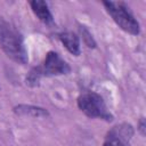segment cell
<instances>
[{
    "label": "cell",
    "instance_id": "obj_1",
    "mask_svg": "<svg viewBox=\"0 0 146 146\" xmlns=\"http://www.w3.org/2000/svg\"><path fill=\"white\" fill-rule=\"evenodd\" d=\"M0 48L14 62L19 64L27 62V52L22 35L2 18H0Z\"/></svg>",
    "mask_w": 146,
    "mask_h": 146
},
{
    "label": "cell",
    "instance_id": "obj_2",
    "mask_svg": "<svg viewBox=\"0 0 146 146\" xmlns=\"http://www.w3.org/2000/svg\"><path fill=\"white\" fill-rule=\"evenodd\" d=\"M104 7L106 8L110 16L113 18V21L121 27L123 31L137 35L140 32L139 23L137 19L132 16V14L128 10L127 6L122 2H114V1H104Z\"/></svg>",
    "mask_w": 146,
    "mask_h": 146
},
{
    "label": "cell",
    "instance_id": "obj_3",
    "mask_svg": "<svg viewBox=\"0 0 146 146\" xmlns=\"http://www.w3.org/2000/svg\"><path fill=\"white\" fill-rule=\"evenodd\" d=\"M78 106L89 117H99L106 121L113 119L103 97L96 92H84L80 95L78 98Z\"/></svg>",
    "mask_w": 146,
    "mask_h": 146
},
{
    "label": "cell",
    "instance_id": "obj_4",
    "mask_svg": "<svg viewBox=\"0 0 146 146\" xmlns=\"http://www.w3.org/2000/svg\"><path fill=\"white\" fill-rule=\"evenodd\" d=\"M41 68L43 75H63L71 72L70 65L55 51L47 52Z\"/></svg>",
    "mask_w": 146,
    "mask_h": 146
},
{
    "label": "cell",
    "instance_id": "obj_5",
    "mask_svg": "<svg viewBox=\"0 0 146 146\" xmlns=\"http://www.w3.org/2000/svg\"><path fill=\"white\" fill-rule=\"evenodd\" d=\"M132 133H133L132 127L130 124L123 123V124L114 127L108 132V135L106 137V141H111L119 146H127Z\"/></svg>",
    "mask_w": 146,
    "mask_h": 146
},
{
    "label": "cell",
    "instance_id": "obj_6",
    "mask_svg": "<svg viewBox=\"0 0 146 146\" xmlns=\"http://www.w3.org/2000/svg\"><path fill=\"white\" fill-rule=\"evenodd\" d=\"M58 38H59L60 42L64 44V47L67 49L68 52H71L74 56H79L80 55V52H81L80 40H79V36L75 33L70 32V31L62 32Z\"/></svg>",
    "mask_w": 146,
    "mask_h": 146
},
{
    "label": "cell",
    "instance_id": "obj_7",
    "mask_svg": "<svg viewBox=\"0 0 146 146\" xmlns=\"http://www.w3.org/2000/svg\"><path fill=\"white\" fill-rule=\"evenodd\" d=\"M14 112L18 115L23 116H32V117H47L49 116V112L39 106H33V105H25V104H19L14 107Z\"/></svg>",
    "mask_w": 146,
    "mask_h": 146
},
{
    "label": "cell",
    "instance_id": "obj_8",
    "mask_svg": "<svg viewBox=\"0 0 146 146\" xmlns=\"http://www.w3.org/2000/svg\"><path fill=\"white\" fill-rule=\"evenodd\" d=\"M30 6H31L33 13L35 14V16L42 23L50 24L52 22V15L49 10L47 2H44L42 0H34V1H30Z\"/></svg>",
    "mask_w": 146,
    "mask_h": 146
},
{
    "label": "cell",
    "instance_id": "obj_9",
    "mask_svg": "<svg viewBox=\"0 0 146 146\" xmlns=\"http://www.w3.org/2000/svg\"><path fill=\"white\" fill-rule=\"evenodd\" d=\"M42 75H43V72H42L41 66L33 67L26 76V84H29L30 87L39 86V82H40V79H41Z\"/></svg>",
    "mask_w": 146,
    "mask_h": 146
},
{
    "label": "cell",
    "instance_id": "obj_10",
    "mask_svg": "<svg viewBox=\"0 0 146 146\" xmlns=\"http://www.w3.org/2000/svg\"><path fill=\"white\" fill-rule=\"evenodd\" d=\"M79 31H80V34L82 36V40L84 41V43L87 44V47L95 48L96 47V41L92 38V34L90 33V31L86 26H83V25H80L79 26Z\"/></svg>",
    "mask_w": 146,
    "mask_h": 146
},
{
    "label": "cell",
    "instance_id": "obj_11",
    "mask_svg": "<svg viewBox=\"0 0 146 146\" xmlns=\"http://www.w3.org/2000/svg\"><path fill=\"white\" fill-rule=\"evenodd\" d=\"M139 130L141 131L143 135H145V122H144V120H140V122H139Z\"/></svg>",
    "mask_w": 146,
    "mask_h": 146
}]
</instances>
